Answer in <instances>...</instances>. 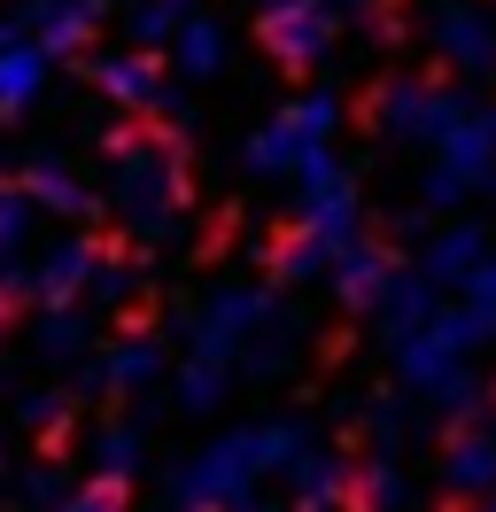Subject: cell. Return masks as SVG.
Instances as JSON below:
<instances>
[{"label": "cell", "mask_w": 496, "mask_h": 512, "mask_svg": "<svg viewBox=\"0 0 496 512\" xmlns=\"http://www.w3.org/2000/svg\"><path fill=\"white\" fill-rule=\"evenodd\" d=\"M481 474H489V450L465 443V450H458V481H481Z\"/></svg>", "instance_id": "obj_1"}, {"label": "cell", "mask_w": 496, "mask_h": 512, "mask_svg": "<svg viewBox=\"0 0 496 512\" xmlns=\"http://www.w3.org/2000/svg\"><path fill=\"white\" fill-rule=\"evenodd\" d=\"M78 512H117V497H109V489H93V497H86Z\"/></svg>", "instance_id": "obj_2"}]
</instances>
